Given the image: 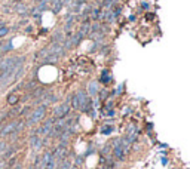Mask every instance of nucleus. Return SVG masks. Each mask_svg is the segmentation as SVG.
Segmentation results:
<instances>
[{
    "label": "nucleus",
    "instance_id": "3",
    "mask_svg": "<svg viewBox=\"0 0 190 169\" xmlns=\"http://www.w3.org/2000/svg\"><path fill=\"white\" fill-rule=\"evenodd\" d=\"M18 123L19 120H12L0 129V136H9V135H17L18 134Z\"/></svg>",
    "mask_w": 190,
    "mask_h": 169
},
{
    "label": "nucleus",
    "instance_id": "36",
    "mask_svg": "<svg viewBox=\"0 0 190 169\" xmlns=\"http://www.w3.org/2000/svg\"><path fill=\"white\" fill-rule=\"evenodd\" d=\"M27 169H34V168H33V166H30V168H27Z\"/></svg>",
    "mask_w": 190,
    "mask_h": 169
},
{
    "label": "nucleus",
    "instance_id": "6",
    "mask_svg": "<svg viewBox=\"0 0 190 169\" xmlns=\"http://www.w3.org/2000/svg\"><path fill=\"white\" fill-rule=\"evenodd\" d=\"M48 49H49V53L57 55L58 58H63L67 53V51L64 49V46H63V43H51V46Z\"/></svg>",
    "mask_w": 190,
    "mask_h": 169
},
{
    "label": "nucleus",
    "instance_id": "17",
    "mask_svg": "<svg viewBox=\"0 0 190 169\" xmlns=\"http://www.w3.org/2000/svg\"><path fill=\"white\" fill-rule=\"evenodd\" d=\"M48 55H49V49H48V48H43V49H40V51L36 53V59H42V61H43Z\"/></svg>",
    "mask_w": 190,
    "mask_h": 169
},
{
    "label": "nucleus",
    "instance_id": "14",
    "mask_svg": "<svg viewBox=\"0 0 190 169\" xmlns=\"http://www.w3.org/2000/svg\"><path fill=\"white\" fill-rule=\"evenodd\" d=\"M64 6V0H52V12L58 14Z\"/></svg>",
    "mask_w": 190,
    "mask_h": 169
},
{
    "label": "nucleus",
    "instance_id": "1",
    "mask_svg": "<svg viewBox=\"0 0 190 169\" xmlns=\"http://www.w3.org/2000/svg\"><path fill=\"white\" fill-rule=\"evenodd\" d=\"M45 116H46V105L40 104V105L36 107L33 110V113L28 116L25 125H27V126H34V125H37L39 122H42V120L45 119Z\"/></svg>",
    "mask_w": 190,
    "mask_h": 169
},
{
    "label": "nucleus",
    "instance_id": "2",
    "mask_svg": "<svg viewBox=\"0 0 190 169\" xmlns=\"http://www.w3.org/2000/svg\"><path fill=\"white\" fill-rule=\"evenodd\" d=\"M70 98L71 96H68V100L66 102L55 107V110H54V117L55 119H64L68 116V113H70Z\"/></svg>",
    "mask_w": 190,
    "mask_h": 169
},
{
    "label": "nucleus",
    "instance_id": "30",
    "mask_svg": "<svg viewBox=\"0 0 190 169\" xmlns=\"http://www.w3.org/2000/svg\"><path fill=\"white\" fill-rule=\"evenodd\" d=\"M0 169H8V160H0Z\"/></svg>",
    "mask_w": 190,
    "mask_h": 169
},
{
    "label": "nucleus",
    "instance_id": "12",
    "mask_svg": "<svg viewBox=\"0 0 190 169\" xmlns=\"http://www.w3.org/2000/svg\"><path fill=\"white\" fill-rule=\"evenodd\" d=\"M99 82L103 84H108L111 82V76H110V73H108V70H103L101 71V77H99Z\"/></svg>",
    "mask_w": 190,
    "mask_h": 169
},
{
    "label": "nucleus",
    "instance_id": "18",
    "mask_svg": "<svg viewBox=\"0 0 190 169\" xmlns=\"http://www.w3.org/2000/svg\"><path fill=\"white\" fill-rule=\"evenodd\" d=\"M91 19H94V21H98L99 19V17H101V9L99 8H92V10H91Z\"/></svg>",
    "mask_w": 190,
    "mask_h": 169
},
{
    "label": "nucleus",
    "instance_id": "4",
    "mask_svg": "<svg viewBox=\"0 0 190 169\" xmlns=\"http://www.w3.org/2000/svg\"><path fill=\"white\" fill-rule=\"evenodd\" d=\"M55 120H57L55 117H51V119H48V120H45L43 125H42L40 128H37V131H36L34 134L39 136H48L51 134V131H52V128H54Z\"/></svg>",
    "mask_w": 190,
    "mask_h": 169
},
{
    "label": "nucleus",
    "instance_id": "5",
    "mask_svg": "<svg viewBox=\"0 0 190 169\" xmlns=\"http://www.w3.org/2000/svg\"><path fill=\"white\" fill-rule=\"evenodd\" d=\"M126 154H128V153L125 151L123 147L120 145V138L115 140V141H113V156H115V159L123 162L125 159H126Z\"/></svg>",
    "mask_w": 190,
    "mask_h": 169
},
{
    "label": "nucleus",
    "instance_id": "16",
    "mask_svg": "<svg viewBox=\"0 0 190 169\" xmlns=\"http://www.w3.org/2000/svg\"><path fill=\"white\" fill-rule=\"evenodd\" d=\"M58 169H75V166H73V163H71L70 159H64V160H61Z\"/></svg>",
    "mask_w": 190,
    "mask_h": 169
},
{
    "label": "nucleus",
    "instance_id": "7",
    "mask_svg": "<svg viewBox=\"0 0 190 169\" xmlns=\"http://www.w3.org/2000/svg\"><path fill=\"white\" fill-rule=\"evenodd\" d=\"M52 156H54V159L57 162H61L67 159V145H63V144H59L57 148H55V151L52 153Z\"/></svg>",
    "mask_w": 190,
    "mask_h": 169
},
{
    "label": "nucleus",
    "instance_id": "34",
    "mask_svg": "<svg viewBox=\"0 0 190 169\" xmlns=\"http://www.w3.org/2000/svg\"><path fill=\"white\" fill-rule=\"evenodd\" d=\"M27 22H28V21H27V19H22V21H21V22H19V24H21V26H25V24H27Z\"/></svg>",
    "mask_w": 190,
    "mask_h": 169
},
{
    "label": "nucleus",
    "instance_id": "25",
    "mask_svg": "<svg viewBox=\"0 0 190 169\" xmlns=\"http://www.w3.org/2000/svg\"><path fill=\"white\" fill-rule=\"evenodd\" d=\"M6 148H8V144H6V141H0V154L6 151Z\"/></svg>",
    "mask_w": 190,
    "mask_h": 169
},
{
    "label": "nucleus",
    "instance_id": "10",
    "mask_svg": "<svg viewBox=\"0 0 190 169\" xmlns=\"http://www.w3.org/2000/svg\"><path fill=\"white\" fill-rule=\"evenodd\" d=\"M98 91H99V88H98V82H95V80H92V82H89V84H88V95L89 96H97L98 95Z\"/></svg>",
    "mask_w": 190,
    "mask_h": 169
},
{
    "label": "nucleus",
    "instance_id": "23",
    "mask_svg": "<svg viewBox=\"0 0 190 169\" xmlns=\"http://www.w3.org/2000/svg\"><path fill=\"white\" fill-rule=\"evenodd\" d=\"M123 89H125V83H120V86H117V88H116V91L113 92V95H122Z\"/></svg>",
    "mask_w": 190,
    "mask_h": 169
},
{
    "label": "nucleus",
    "instance_id": "22",
    "mask_svg": "<svg viewBox=\"0 0 190 169\" xmlns=\"http://www.w3.org/2000/svg\"><path fill=\"white\" fill-rule=\"evenodd\" d=\"M36 9H37L39 12H43L45 9H48V2H46V0H42L40 3H39V6H37Z\"/></svg>",
    "mask_w": 190,
    "mask_h": 169
},
{
    "label": "nucleus",
    "instance_id": "32",
    "mask_svg": "<svg viewBox=\"0 0 190 169\" xmlns=\"http://www.w3.org/2000/svg\"><path fill=\"white\" fill-rule=\"evenodd\" d=\"M141 8H143V9H146V10H147V9L150 8V5H149V3H147V2H143V3H141Z\"/></svg>",
    "mask_w": 190,
    "mask_h": 169
},
{
    "label": "nucleus",
    "instance_id": "19",
    "mask_svg": "<svg viewBox=\"0 0 190 169\" xmlns=\"http://www.w3.org/2000/svg\"><path fill=\"white\" fill-rule=\"evenodd\" d=\"M99 95H97V98H98L99 101H106L108 98V91L107 89H101V91H98Z\"/></svg>",
    "mask_w": 190,
    "mask_h": 169
},
{
    "label": "nucleus",
    "instance_id": "35",
    "mask_svg": "<svg viewBox=\"0 0 190 169\" xmlns=\"http://www.w3.org/2000/svg\"><path fill=\"white\" fill-rule=\"evenodd\" d=\"M129 21H135V15H129Z\"/></svg>",
    "mask_w": 190,
    "mask_h": 169
},
{
    "label": "nucleus",
    "instance_id": "8",
    "mask_svg": "<svg viewBox=\"0 0 190 169\" xmlns=\"http://www.w3.org/2000/svg\"><path fill=\"white\" fill-rule=\"evenodd\" d=\"M12 10L17 12V14H21L22 17H27V15H28V12H27V5H25L24 2H15V3L12 5Z\"/></svg>",
    "mask_w": 190,
    "mask_h": 169
},
{
    "label": "nucleus",
    "instance_id": "27",
    "mask_svg": "<svg viewBox=\"0 0 190 169\" xmlns=\"http://www.w3.org/2000/svg\"><path fill=\"white\" fill-rule=\"evenodd\" d=\"M110 151H111V150H110V145H106V147H103V150H101V153H103V154H104V156H106V154H110Z\"/></svg>",
    "mask_w": 190,
    "mask_h": 169
},
{
    "label": "nucleus",
    "instance_id": "26",
    "mask_svg": "<svg viewBox=\"0 0 190 169\" xmlns=\"http://www.w3.org/2000/svg\"><path fill=\"white\" fill-rule=\"evenodd\" d=\"M8 33H9V28H6V27H0V37H5Z\"/></svg>",
    "mask_w": 190,
    "mask_h": 169
},
{
    "label": "nucleus",
    "instance_id": "28",
    "mask_svg": "<svg viewBox=\"0 0 190 169\" xmlns=\"http://www.w3.org/2000/svg\"><path fill=\"white\" fill-rule=\"evenodd\" d=\"M82 162H83V157L82 156H77V157H76V162H75V166H80Z\"/></svg>",
    "mask_w": 190,
    "mask_h": 169
},
{
    "label": "nucleus",
    "instance_id": "29",
    "mask_svg": "<svg viewBox=\"0 0 190 169\" xmlns=\"http://www.w3.org/2000/svg\"><path fill=\"white\" fill-rule=\"evenodd\" d=\"M34 86H36V80H34V79L31 80V82H30V83H27V84H25V88H27V89H33Z\"/></svg>",
    "mask_w": 190,
    "mask_h": 169
},
{
    "label": "nucleus",
    "instance_id": "11",
    "mask_svg": "<svg viewBox=\"0 0 190 169\" xmlns=\"http://www.w3.org/2000/svg\"><path fill=\"white\" fill-rule=\"evenodd\" d=\"M15 151H17V147H8L6 151L2 153V160H9L15 154Z\"/></svg>",
    "mask_w": 190,
    "mask_h": 169
},
{
    "label": "nucleus",
    "instance_id": "20",
    "mask_svg": "<svg viewBox=\"0 0 190 169\" xmlns=\"http://www.w3.org/2000/svg\"><path fill=\"white\" fill-rule=\"evenodd\" d=\"M18 102V95H15V93H10L8 96V104L9 105H15Z\"/></svg>",
    "mask_w": 190,
    "mask_h": 169
},
{
    "label": "nucleus",
    "instance_id": "33",
    "mask_svg": "<svg viewBox=\"0 0 190 169\" xmlns=\"http://www.w3.org/2000/svg\"><path fill=\"white\" fill-rule=\"evenodd\" d=\"M31 31H33V27L30 26V27H27V28H25V33H31Z\"/></svg>",
    "mask_w": 190,
    "mask_h": 169
},
{
    "label": "nucleus",
    "instance_id": "31",
    "mask_svg": "<svg viewBox=\"0 0 190 169\" xmlns=\"http://www.w3.org/2000/svg\"><path fill=\"white\" fill-rule=\"evenodd\" d=\"M10 49H12V43L9 42L8 45H5V46H3V51H10Z\"/></svg>",
    "mask_w": 190,
    "mask_h": 169
},
{
    "label": "nucleus",
    "instance_id": "21",
    "mask_svg": "<svg viewBox=\"0 0 190 169\" xmlns=\"http://www.w3.org/2000/svg\"><path fill=\"white\" fill-rule=\"evenodd\" d=\"M57 163H58V162L55 160L54 157H52V159H51V160L48 162V163H46V166H45V169H55V168H57Z\"/></svg>",
    "mask_w": 190,
    "mask_h": 169
},
{
    "label": "nucleus",
    "instance_id": "9",
    "mask_svg": "<svg viewBox=\"0 0 190 169\" xmlns=\"http://www.w3.org/2000/svg\"><path fill=\"white\" fill-rule=\"evenodd\" d=\"M30 145H31L33 150H40L42 145H43V140H42V136L33 134V135L30 136Z\"/></svg>",
    "mask_w": 190,
    "mask_h": 169
},
{
    "label": "nucleus",
    "instance_id": "15",
    "mask_svg": "<svg viewBox=\"0 0 190 169\" xmlns=\"http://www.w3.org/2000/svg\"><path fill=\"white\" fill-rule=\"evenodd\" d=\"M64 39H66V36L63 31H55L52 34V43H63Z\"/></svg>",
    "mask_w": 190,
    "mask_h": 169
},
{
    "label": "nucleus",
    "instance_id": "24",
    "mask_svg": "<svg viewBox=\"0 0 190 169\" xmlns=\"http://www.w3.org/2000/svg\"><path fill=\"white\" fill-rule=\"evenodd\" d=\"M111 132H113V128L111 126H104L101 129V134H104V135H110Z\"/></svg>",
    "mask_w": 190,
    "mask_h": 169
},
{
    "label": "nucleus",
    "instance_id": "13",
    "mask_svg": "<svg viewBox=\"0 0 190 169\" xmlns=\"http://www.w3.org/2000/svg\"><path fill=\"white\" fill-rule=\"evenodd\" d=\"M54 156H52V151H46L45 154H43V157H42V160L39 162V166H40L42 169H45V166H46V163L52 159Z\"/></svg>",
    "mask_w": 190,
    "mask_h": 169
}]
</instances>
